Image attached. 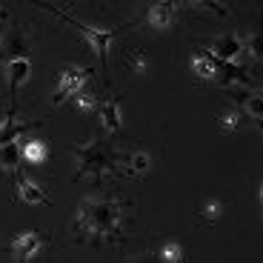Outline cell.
I'll return each instance as SVG.
<instances>
[{"label": "cell", "instance_id": "obj_7", "mask_svg": "<svg viewBox=\"0 0 263 263\" xmlns=\"http://www.w3.org/2000/svg\"><path fill=\"white\" fill-rule=\"evenodd\" d=\"M29 43L17 29H6L0 32V60H14V58H29Z\"/></svg>", "mask_w": 263, "mask_h": 263}, {"label": "cell", "instance_id": "obj_10", "mask_svg": "<svg viewBox=\"0 0 263 263\" xmlns=\"http://www.w3.org/2000/svg\"><path fill=\"white\" fill-rule=\"evenodd\" d=\"M175 17H178V6L175 3H155L146 12V23L152 29H169L175 23Z\"/></svg>", "mask_w": 263, "mask_h": 263}, {"label": "cell", "instance_id": "obj_11", "mask_svg": "<svg viewBox=\"0 0 263 263\" xmlns=\"http://www.w3.org/2000/svg\"><path fill=\"white\" fill-rule=\"evenodd\" d=\"M118 169L123 172V175H129V178H143V175H149V169H152V158L146 155V152H132V155H126V158L118 163Z\"/></svg>", "mask_w": 263, "mask_h": 263}, {"label": "cell", "instance_id": "obj_20", "mask_svg": "<svg viewBox=\"0 0 263 263\" xmlns=\"http://www.w3.org/2000/svg\"><path fill=\"white\" fill-rule=\"evenodd\" d=\"M220 203H217V200H209V203L203 206V209H200V217H203L206 223H215V220H220Z\"/></svg>", "mask_w": 263, "mask_h": 263}, {"label": "cell", "instance_id": "obj_12", "mask_svg": "<svg viewBox=\"0 0 263 263\" xmlns=\"http://www.w3.org/2000/svg\"><path fill=\"white\" fill-rule=\"evenodd\" d=\"M32 123H26V120H17L14 118V109L6 115V118L0 120V146L3 143H14V140H20V135L29 129Z\"/></svg>", "mask_w": 263, "mask_h": 263}, {"label": "cell", "instance_id": "obj_21", "mask_svg": "<svg viewBox=\"0 0 263 263\" xmlns=\"http://www.w3.org/2000/svg\"><path fill=\"white\" fill-rule=\"evenodd\" d=\"M74 103H78V109L89 112V109H95V95L92 92H80L78 98H74Z\"/></svg>", "mask_w": 263, "mask_h": 263}, {"label": "cell", "instance_id": "obj_24", "mask_svg": "<svg viewBox=\"0 0 263 263\" xmlns=\"http://www.w3.org/2000/svg\"><path fill=\"white\" fill-rule=\"evenodd\" d=\"M3 17H6V12H3V9H0V20H3Z\"/></svg>", "mask_w": 263, "mask_h": 263}, {"label": "cell", "instance_id": "obj_1", "mask_svg": "<svg viewBox=\"0 0 263 263\" xmlns=\"http://www.w3.org/2000/svg\"><path fill=\"white\" fill-rule=\"evenodd\" d=\"M120 203L112 197L89 195L78 206L74 217V232L83 237H100V240H115L120 235Z\"/></svg>", "mask_w": 263, "mask_h": 263}, {"label": "cell", "instance_id": "obj_19", "mask_svg": "<svg viewBox=\"0 0 263 263\" xmlns=\"http://www.w3.org/2000/svg\"><path fill=\"white\" fill-rule=\"evenodd\" d=\"M240 120H243V115H240V112H235V109H232V112H226L223 118L217 120V126H220V129H223V132H235L237 126H240Z\"/></svg>", "mask_w": 263, "mask_h": 263}, {"label": "cell", "instance_id": "obj_9", "mask_svg": "<svg viewBox=\"0 0 263 263\" xmlns=\"http://www.w3.org/2000/svg\"><path fill=\"white\" fill-rule=\"evenodd\" d=\"M17 197L23 200V203H29V206H49L52 203L46 192L40 189L34 180H29L26 175H20V172H17Z\"/></svg>", "mask_w": 263, "mask_h": 263}, {"label": "cell", "instance_id": "obj_6", "mask_svg": "<svg viewBox=\"0 0 263 263\" xmlns=\"http://www.w3.org/2000/svg\"><path fill=\"white\" fill-rule=\"evenodd\" d=\"M43 232H20L17 237H12V243H9V249H12L14 260L17 263H29L34 255H37V249L43 246Z\"/></svg>", "mask_w": 263, "mask_h": 263}, {"label": "cell", "instance_id": "obj_17", "mask_svg": "<svg viewBox=\"0 0 263 263\" xmlns=\"http://www.w3.org/2000/svg\"><path fill=\"white\" fill-rule=\"evenodd\" d=\"M237 98H240V103H243V112L249 115L252 120H260L263 118V100L257 92H252V89H240V92H235Z\"/></svg>", "mask_w": 263, "mask_h": 263}, {"label": "cell", "instance_id": "obj_13", "mask_svg": "<svg viewBox=\"0 0 263 263\" xmlns=\"http://www.w3.org/2000/svg\"><path fill=\"white\" fill-rule=\"evenodd\" d=\"M100 123H103L106 132H120V126H123V112H120L118 100H103V103H100Z\"/></svg>", "mask_w": 263, "mask_h": 263}, {"label": "cell", "instance_id": "obj_8", "mask_svg": "<svg viewBox=\"0 0 263 263\" xmlns=\"http://www.w3.org/2000/svg\"><path fill=\"white\" fill-rule=\"evenodd\" d=\"M32 58H14L6 63V78H9V89H12V98L29 83L32 78Z\"/></svg>", "mask_w": 263, "mask_h": 263}, {"label": "cell", "instance_id": "obj_2", "mask_svg": "<svg viewBox=\"0 0 263 263\" xmlns=\"http://www.w3.org/2000/svg\"><path fill=\"white\" fill-rule=\"evenodd\" d=\"M74 155H78V175H92L100 180L103 175L118 169V158L98 140H86V143L74 146Z\"/></svg>", "mask_w": 263, "mask_h": 263}, {"label": "cell", "instance_id": "obj_3", "mask_svg": "<svg viewBox=\"0 0 263 263\" xmlns=\"http://www.w3.org/2000/svg\"><path fill=\"white\" fill-rule=\"evenodd\" d=\"M49 12H54L60 20H66L72 29H78L80 34H83L86 40H89V46L95 49V54H98L100 60H103V66L109 63V46H112V40L118 37V32L115 29H98V26H89V23H80L78 17H72V14H66V12H60V9H52V6H46Z\"/></svg>", "mask_w": 263, "mask_h": 263}, {"label": "cell", "instance_id": "obj_22", "mask_svg": "<svg viewBox=\"0 0 263 263\" xmlns=\"http://www.w3.org/2000/svg\"><path fill=\"white\" fill-rule=\"evenodd\" d=\"M126 60H129V66L135 69V72H143V69H146V60H143V54H140V52L126 54Z\"/></svg>", "mask_w": 263, "mask_h": 263}, {"label": "cell", "instance_id": "obj_23", "mask_svg": "<svg viewBox=\"0 0 263 263\" xmlns=\"http://www.w3.org/2000/svg\"><path fill=\"white\" fill-rule=\"evenodd\" d=\"M132 263H158V260H155V257H135Z\"/></svg>", "mask_w": 263, "mask_h": 263}, {"label": "cell", "instance_id": "obj_14", "mask_svg": "<svg viewBox=\"0 0 263 263\" xmlns=\"http://www.w3.org/2000/svg\"><path fill=\"white\" fill-rule=\"evenodd\" d=\"M217 66H220V60H215L209 52H195V58H192V69L200 80H215Z\"/></svg>", "mask_w": 263, "mask_h": 263}, {"label": "cell", "instance_id": "obj_4", "mask_svg": "<svg viewBox=\"0 0 263 263\" xmlns=\"http://www.w3.org/2000/svg\"><path fill=\"white\" fill-rule=\"evenodd\" d=\"M255 52H257L255 43H246V40L235 32H226V34H220V37H215L212 40V49H209V54L215 60H220V63H237V66H240V60H243L246 54H255Z\"/></svg>", "mask_w": 263, "mask_h": 263}, {"label": "cell", "instance_id": "obj_5", "mask_svg": "<svg viewBox=\"0 0 263 263\" xmlns=\"http://www.w3.org/2000/svg\"><path fill=\"white\" fill-rule=\"evenodd\" d=\"M89 69H80V66H63L58 74V92H54V103H63L69 98H78L83 92L86 80H89Z\"/></svg>", "mask_w": 263, "mask_h": 263}, {"label": "cell", "instance_id": "obj_16", "mask_svg": "<svg viewBox=\"0 0 263 263\" xmlns=\"http://www.w3.org/2000/svg\"><path fill=\"white\" fill-rule=\"evenodd\" d=\"M0 169L12 172V175H17V172H20V140L0 146Z\"/></svg>", "mask_w": 263, "mask_h": 263}, {"label": "cell", "instance_id": "obj_18", "mask_svg": "<svg viewBox=\"0 0 263 263\" xmlns=\"http://www.w3.org/2000/svg\"><path fill=\"white\" fill-rule=\"evenodd\" d=\"M158 260L160 263H183V246L178 240H166L158 249Z\"/></svg>", "mask_w": 263, "mask_h": 263}, {"label": "cell", "instance_id": "obj_15", "mask_svg": "<svg viewBox=\"0 0 263 263\" xmlns=\"http://www.w3.org/2000/svg\"><path fill=\"white\" fill-rule=\"evenodd\" d=\"M20 160H26V163H43L46 160V143L37 138L32 140H20Z\"/></svg>", "mask_w": 263, "mask_h": 263}]
</instances>
